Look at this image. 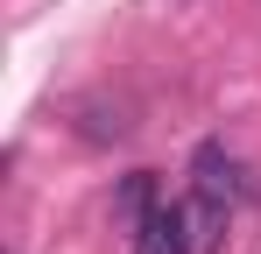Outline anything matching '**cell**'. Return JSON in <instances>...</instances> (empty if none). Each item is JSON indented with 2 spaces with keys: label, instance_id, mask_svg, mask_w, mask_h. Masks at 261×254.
Returning a JSON list of instances; mask_svg holds the SVG:
<instances>
[{
  "label": "cell",
  "instance_id": "6da1fadb",
  "mask_svg": "<svg viewBox=\"0 0 261 254\" xmlns=\"http://www.w3.org/2000/svg\"><path fill=\"white\" fill-rule=\"evenodd\" d=\"M191 191H205L219 205H240L254 184H247V169H240V156H233L226 141H198V156H191Z\"/></svg>",
  "mask_w": 261,
  "mask_h": 254
},
{
  "label": "cell",
  "instance_id": "7a4b0ae2",
  "mask_svg": "<svg viewBox=\"0 0 261 254\" xmlns=\"http://www.w3.org/2000/svg\"><path fill=\"white\" fill-rule=\"evenodd\" d=\"M134 254H191V226H184V205H155L141 226L127 233Z\"/></svg>",
  "mask_w": 261,
  "mask_h": 254
},
{
  "label": "cell",
  "instance_id": "3957f363",
  "mask_svg": "<svg viewBox=\"0 0 261 254\" xmlns=\"http://www.w3.org/2000/svg\"><path fill=\"white\" fill-rule=\"evenodd\" d=\"M163 205V198H155V176H148V169H134V176H120V191H113V219H120V226H141V219H148V212Z\"/></svg>",
  "mask_w": 261,
  "mask_h": 254
}]
</instances>
